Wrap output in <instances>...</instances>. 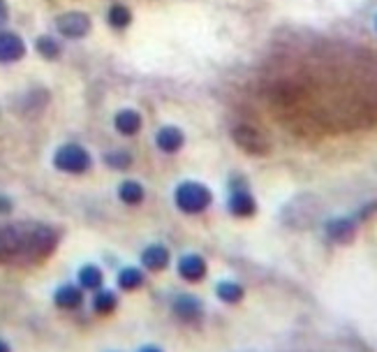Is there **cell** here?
Instances as JSON below:
<instances>
[{
  "label": "cell",
  "mask_w": 377,
  "mask_h": 352,
  "mask_svg": "<svg viewBox=\"0 0 377 352\" xmlns=\"http://www.w3.org/2000/svg\"><path fill=\"white\" fill-rule=\"evenodd\" d=\"M174 202L183 213H204L213 202V195L206 185H201L197 181H185L180 183L176 192H174Z\"/></svg>",
  "instance_id": "7a4b0ae2"
},
{
  "label": "cell",
  "mask_w": 377,
  "mask_h": 352,
  "mask_svg": "<svg viewBox=\"0 0 377 352\" xmlns=\"http://www.w3.org/2000/svg\"><path fill=\"white\" fill-rule=\"evenodd\" d=\"M130 21H132V14H130L128 7L114 5L111 10H109V26L116 28V31H123V28H128Z\"/></svg>",
  "instance_id": "44dd1931"
},
{
  "label": "cell",
  "mask_w": 377,
  "mask_h": 352,
  "mask_svg": "<svg viewBox=\"0 0 377 352\" xmlns=\"http://www.w3.org/2000/svg\"><path fill=\"white\" fill-rule=\"evenodd\" d=\"M77 285L82 287L84 292H95L105 285V274L98 264H84L77 274Z\"/></svg>",
  "instance_id": "4fadbf2b"
},
{
  "label": "cell",
  "mask_w": 377,
  "mask_h": 352,
  "mask_svg": "<svg viewBox=\"0 0 377 352\" xmlns=\"http://www.w3.org/2000/svg\"><path fill=\"white\" fill-rule=\"evenodd\" d=\"M141 267L146 271H162L169 267V250L162 243H151L141 250Z\"/></svg>",
  "instance_id": "8fae6325"
},
{
  "label": "cell",
  "mask_w": 377,
  "mask_h": 352,
  "mask_svg": "<svg viewBox=\"0 0 377 352\" xmlns=\"http://www.w3.org/2000/svg\"><path fill=\"white\" fill-rule=\"evenodd\" d=\"M227 209L231 215H236V218H250V215H255V211H257V202L245 185H236V188L231 185Z\"/></svg>",
  "instance_id": "8992f818"
},
{
  "label": "cell",
  "mask_w": 377,
  "mask_h": 352,
  "mask_svg": "<svg viewBox=\"0 0 377 352\" xmlns=\"http://www.w3.org/2000/svg\"><path fill=\"white\" fill-rule=\"evenodd\" d=\"M26 56V45L17 33L0 31V63H17Z\"/></svg>",
  "instance_id": "9c48e42d"
},
{
  "label": "cell",
  "mask_w": 377,
  "mask_h": 352,
  "mask_svg": "<svg viewBox=\"0 0 377 352\" xmlns=\"http://www.w3.org/2000/svg\"><path fill=\"white\" fill-rule=\"evenodd\" d=\"M326 234H329V239L336 243H350L354 239V234H357V220L347 218V215L333 218L326 222Z\"/></svg>",
  "instance_id": "30bf717a"
},
{
  "label": "cell",
  "mask_w": 377,
  "mask_h": 352,
  "mask_svg": "<svg viewBox=\"0 0 377 352\" xmlns=\"http://www.w3.org/2000/svg\"><path fill=\"white\" fill-rule=\"evenodd\" d=\"M12 209H14L12 199H10V197H5V195H0V215H10Z\"/></svg>",
  "instance_id": "603a6c76"
},
{
  "label": "cell",
  "mask_w": 377,
  "mask_h": 352,
  "mask_svg": "<svg viewBox=\"0 0 377 352\" xmlns=\"http://www.w3.org/2000/svg\"><path fill=\"white\" fill-rule=\"evenodd\" d=\"M105 162L111 169H128L132 164V155L125 153V151H111V153L105 155Z\"/></svg>",
  "instance_id": "7402d4cb"
},
{
  "label": "cell",
  "mask_w": 377,
  "mask_h": 352,
  "mask_svg": "<svg viewBox=\"0 0 377 352\" xmlns=\"http://www.w3.org/2000/svg\"><path fill=\"white\" fill-rule=\"evenodd\" d=\"M208 274V264L201 255L197 253H187L178 260V276L185 283H201Z\"/></svg>",
  "instance_id": "52a82bcc"
},
{
  "label": "cell",
  "mask_w": 377,
  "mask_h": 352,
  "mask_svg": "<svg viewBox=\"0 0 377 352\" xmlns=\"http://www.w3.org/2000/svg\"><path fill=\"white\" fill-rule=\"evenodd\" d=\"M144 283H146V276H144V271L139 267H123L118 271V276H116V285L123 292H134Z\"/></svg>",
  "instance_id": "9a60e30c"
},
{
  "label": "cell",
  "mask_w": 377,
  "mask_h": 352,
  "mask_svg": "<svg viewBox=\"0 0 377 352\" xmlns=\"http://www.w3.org/2000/svg\"><path fill=\"white\" fill-rule=\"evenodd\" d=\"M56 246V234L45 225H0V255L17 257H45Z\"/></svg>",
  "instance_id": "6da1fadb"
},
{
  "label": "cell",
  "mask_w": 377,
  "mask_h": 352,
  "mask_svg": "<svg viewBox=\"0 0 377 352\" xmlns=\"http://www.w3.org/2000/svg\"><path fill=\"white\" fill-rule=\"evenodd\" d=\"M116 130H118L121 135H125V137H132V135H137L141 130V116L132 109H123L116 114Z\"/></svg>",
  "instance_id": "ac0fdd59"
},
{
  "label": "cell",
  "mask_w": 377,
  "mask_h": 352,
  "mask_svg": "<svg viewBox=\"0 0 377 352\" xmlns=\"http://www.w3.org/2000/svg\"><path fill=\"white\" fill-rule=\"evenodd\" d=\"M0 352H12V346L5 339H0Z\"/></svg>",
  "instance_id": "484cf974"
},
{
  "label": "cell",
  "mask_w": 377,
  "mask_h": 352,
  "mask_svg": "<svg viewBox=\"0 0 377 352\" xmlns=\"http://www.w3.org/2000/svg\"><path fill=\"white\" fill-rule=\"evenodd\" d=\"M91 308L95 315H111L116 308H118V294H116L114 290H107V287L102 285L100 290L93 292Z\"/></svg>",
  "instance_id": "7c38bea8"
},
{
  "label": "cell",
  "mask_w": 377,
  "mask_h": 352,
  "mask_svg": "<svg viewBox=\"0 0 377 352\" xmlns=\"http://www.w3.org/2000/svg\"><path fill=\"white\" fill-rule=\"evenodd\" d=\"M118 197L123 204H130V206H137L144 202V188L141 183L137 181H123L118 185Z\"/></svg>",
  "instance_id": "d6986e66"
},
{
  "label": "cell",
  "mask_w": 377,
  "mask_h": 352,
  "mask_svg": "<svg viewBox=\"0 0 377 352\" xmlns=\"http://www.w3.org/2000/svg\"><path fill=\"white\" fill-rule=\"evenodd\" d=\"M54 164L58 171L65 174H86L91 169V153L79 144H63L54 153Z\"/></svg>",
  "instance_id": "3957f363"
},
{
  "label": "cell",
  "mask_w": 377,
  "mask_h": 352,
  "mask_svg": "<svg viewBox=\"0 0 377 352\" xmlns=\"http://www.w3.org/2000/svg\"><path fill=\"white\" fill-rule=\"evenodd\" d=\"M35 49H38V54L42 56V59L47 61H56L58 56H61V45L49 38V35H42V38H38V42H35Z\"/></svg>",
  "instance_id": "ffe728a7"
},
{
  "label": "cell",
  "mask_w": 377,
  "mask_h": 352,
  "mask_svg": "<svg viewBox=\"0 0 377 352\" xmlns=\"http://www.w3.org/2000/svg\"><path fill=\"white\" fill-rule=\"evenodd\" d=\"M137 352H164L162 348H157V346H153V343H146V346H141Z\"/></svg>",
  "instance_id": "d4e9b609"
},
{
  "label": "cell",
  "mask_w": 377,
  "mask_h": 352,
  "mask_svg": "<svg viewBox=\"0 0 377 352\" xmlns=\"http://www.w3.org/2000/svg\"><path fill=\"white\" fill-rule=\"evenodd\" d=\"M234 137L238 141V146H243L245 151H250V153H264V151H266V139L257 130H252V128H248V125L236 128Z\"/></svg>",
  "instance_id": "5bb4252c"
},
{
  "label": "cell",
  "mask_w": 377,
  "mask_h": 352,
  "mask_svg": "<svg viewBox=\"0 0 377 352\" xmlns=\"http://www.w3.org/2000/svg\"><path fill=\"white\" fill-rule=\"evenodd\" d=\"M56 28L63 38L68 40H79L86 38L91 31V19L84 12H65L56 19Z\"/></svg>",
  "instance_id": "5b68a950"
},
{
  "label": "cell",
  "mask_w": 377,
  "mask_h": 352,
  "mask_svg": "<svg viewBox=\"0 0 377 352\" xmlns=\"http://www.w3.org/2000/svg\"><path fill=\"white\" fill-rule=\"evenodd\" d=\"M155 144H157V148L164 151V153H176V151L183 146V132H180L178 128L167 125L157 132Z\"/></svg>",
  "instance_id": "e0dca14e"
},
{
  "label": "cell",
  "mask_w": 377,
  "mask_h": 352,
  "mask_svg": "<svg viewBox=\"0 0 377 352\" xmlns=\"http://www.w3.org/2000/svg\"><path fill=\"white\" fill-rule=\"evenodd\" d=\"M84 290L75 283H65V285H58L56 292H54V304L56 308L61 311H79L84 306Z\"/></svg>",
  "instance_id": "ba28073f"
},
{
  "label": "cell",
  "mask_w": 377,
  "mask_h": 352,
  "mask_svg": "<svg viewBox=\"0 0 377 352\" xmlns=\"http://www.w3.org/2000/svg\"><path fill=\"white\" fill-rule=\"evenodd\" d=\"M171 315L176 318L178 322H183V325H201V320H204V304H201V299H197L194 294H187V292H180L176 297L171 299Z\"/></svg>",
  "instance_id": "277c9868"
},
{
  "label": "cell",
  "mask_w": 377,
  "mask_h": 352,
  "mask_svg": "<svg viewBox=\"0 0 377 352\" xmlns=\"http://www.w3.org/2000/svg\"><path fill=\"white\" fill-rule=\"evenodd\" d=\"M215 294H217V299H220L222 304L236 306V304H241V301H243L245 290H243V285H241V283H234V281H220V283L215 285Z\"/></svg>",
  "instance_id": "2e32d148"
},
{
  "label": "cell",
  "mask_w": 377,
  "mask_h": 352,
  "mask_svg": "<svg viewBox=\"0 0 377 352\" xmlns=\"http://www.w3.org/2000/svg\"><path fill=\"white\" fill-rule=\"evenodd\" d=\"M5 21H7V5L5 0H0V28L5 26Z\"/></svg>",
  "instance_id": "cb8c5ba5"
}]
</instances>
